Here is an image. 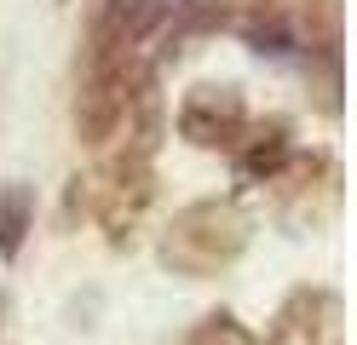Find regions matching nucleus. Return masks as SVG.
<instances>
[{"instance_id": "f257e3e1", "label": "nucleus", "mask_w": 357, "mask_h": 345, "mask_svg": "<svg viewBox=\"0 0 357 345\" xmlns=\"http://www.w3.org/2000/svg\"><path fill=\"white\" fill-rule=\"evenodd\" d=\"M254 242V219L242 213L236 196H202L185 201L162 230V265L173 276H190V282H208V276H225Z\"/></svg>"}, {"instance_id": "f03ea898", "label": "nucleus", "mask_w": 357, "mask_h": 345, "mask_svg": "<svg viewBox=\"0 0 357 345\" xmlns=\"http://www.w3.org/2000/svg\"><path fill=\"white\" fill-rule=\"evenodd\" d=\"M155 86V63L150 52H109V58H86V75L75 92V132L81 144H116V132L127 121V109L139 104V92Z\"/></svg>"}, {"instance_id": "7ed1b4c3", "label": "nucleus", "mask_w": 357, "mask_h": 345, "mask_svg": "<svg viewBox=\"0 0 357 345\" xmlns=\"http://www.w3.org/2000/svg\"><path fill=\"white\" fill-rule=\"evenodd\" d=\"M75 184H81V207L104 230V242L109 247H132V236H139V224H144L150 201H155V161L116 150L98 173H86Z\"/></svg>"}, {"instance_id": "20e7f679", "label": "nucleus", "mask_w": 357, "mask_h": 345, "mask_svg": "<svg viewBox=\"0 0 357 345\" xmlns=\"http://www.w3.org/2000/svg\"><path fill=\"white\" fill-rule=\"evenodd\" d=\"M265 184H271L277 219L294 230V236L328 224L334 207H340V161H334L328 150H294Z\"/></svg>"}, {"instance_id": "39448f33", "label": "nucleus", "mask_w": 357, "mask_h": 345, "mask_svg": "<svg viewBox=\"0 0 357 345\" xmlns=\"http://www.w3.org/2000/svg\"><path fill=\"white\" fill-rule=\"evenodd\" d=\"M248 98H242L236 81H202L190 86L173 109V127L190 150H236L242 132H248Z\"/></svg>"}, {"instance_id": "423d86ee", "label": "nucleus", "mask_w": 357, "mask_h": 345, "mask_svg": "<svg viewBox=\"0 0 357 345\" xmlns=\"http://www.w3.org/2000/svg\"><path fill=\"white\" fill-rule=\"evenodd\" d=\"M178 0H98V17L86 29V58L109 52H144L162 35V23L173 17Z\"/></svg>"}, {"instance_id": "0eeeda50", "label": "nucleus", "mask_w": 357, "mask_h": 345, "mask_svg": "<svg viewBox=\"0 0 357 345\" xmlns=\"http://www.w3.org/2000/svg\"><path fill=\"white\" fill-rule=\"evenodd\" d=\"M259 345H340V293L334 288H294L277 305Z\"/></svg>"}, {"instance_id": "6e6552de", "label": "nucleus", "mask_w": 357, "mask_h": 345, "mask_svg": "<svg viewBox=\"0 0 357 345\" xmlns=\"http://www.w3.org/2000/svg\"><path fill=\"white\" fill-rule=\"evenodd\" d=\"M288 155H294V121H288V115H265V121H248L242 144L231 150L242 184H265Z\"/></svg>"}, {"instance_id": "1a4fd4ad", "label": "nucleus", "mask_w": 357, "mask_h": 345, "mask_svg": "<svg viewBox=\"0 0 357 345\" xmlns=\"http://www.w3.org/2000/svg\"><path fill=\"white\" fill-rule=\"evenodd\" d=\"M236 29H242V40H248L259 58H288V52H305V46H300V23H294V12H288V6H277V0H271V6L259 0V6L236 23Z\"/></svg>"}, {"instance_id": "9d476101", "label": "nucleus", "mask_w": 357, "mask_h": 345, "mask_svg": "<svg viewBox=\"0 0 357 345\" xmlns=\"http://www.w3.org/2000/svg\"><path fill=\"white\" fill-rule=\"evenodd\" d=\"M29 230H35V190L24 178H12V184H0V259H17L29 242Z\"/></svg>"}, {"instance_id": "9b49d317", "label": "nucleus", "mask_w": 357, "mask_h": 345, "mask_svg": "<svg viewBox=\"0 0 357 345\" xmlns=\"http://www.w3.org/2000/svg\"><path fill=\"white\" fill-rule=\"evenodd\" d=\"M185 345H259V334H254L236 311H208V316L185 334Z\"/></svg>"}]
</instances>
